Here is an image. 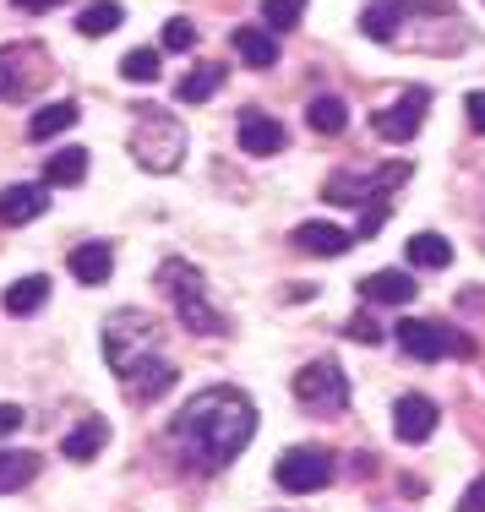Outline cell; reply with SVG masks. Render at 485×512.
Here are the masks:
<instances>
[{"label":"cell","instance_id":"83f0119b","mask_svg":"<svg viewBox=\"0 0 485 512\" xmlns=\"http://www.w3.org/2000/svg\"><path fill=\"white\" fill-rule=\"evenodd\" d=\"M159 50H126L120 55V77L126 82H159Z\"/></svg>","mask_w":485,"mask_h":512},{"label":"cell","instance_id":"1f68e13d","mask_svg":"<svg viewBox=\"0 0 485 512\" xmlns=\"http://www.w3.org/2000/svg\"><path fill=\"white\" fill-rule=\"evenodd\" d=\"M197 44V28H191L186 17H169L164 22V50H191Z\"/></svg>","mask_w":485,"mask_h":512},{"label":"cell","instance_id":"7c38bea8","mask_svg":"<svg viewBox=\"0 0 485 512\" xmlns=\"http://www.w3.org/2000/svg\"><path fill=\"white\" fill-rule=\"evenodd\" d=\"M360 300H377V306H409L415 300V278L404 267H382V273L360 278Z\"/></svg>","mask_w":485,"mask_h":512},{"label":"cell","instance_id":"d590c367","mask_svg":"<svg viewBox=\"0 0 485 512\" xmlns=\"http://www.w3.org/2000/svg\"><path fill=\"white\" fill-rule=\"evenodd\" d=\"M464 109H469V126H475V131H485V88H480V93H469V99H464Z\"/></svg>","mask_w":485,"mask_h":512},{"label":"cell","instance_id":"484cf974","mask_svg":"<svg viewBox=\"0 0 485 512\" xmlns=\"http://www.w3.org/2000/svg\"><path fill=\"white\" fill-rule=\"evenodd\" d=\"M453 262V246H447V235H409V267H426V273H436V267Z\"/></svg>","mask_w":485,"mask_h":512},{"label":"cell","instance_id":"3957f363","mask_svg":"<svg viewBox=\"0 0 485 512\" xmlns=\"http://www.w3.org/2000/svg\"><path fill=\"white\" fill-rule=\"evenodd\" d=\"M159 349V322L153 316H142V311H115L104 322V360H109V371L126 382L131 371H137L142 360Z\"/></svg>","mask_w":485,"mask_h":512},{"label":"cell","instance_id":"e575fe53","mask_svg":"<svg viewBox=\"0 0 485 512\" xmlns=\"http://www.w3.org/2000/svg\"><path fill=\"white\" fill-rule=\"evenodd\" d=\"M458 507H464V512H485V474H480V480H469V491L458 496Z\"/></svg>","mask_w":485,"mask_h":512},{"label":"cell","instance_id":"8992f818","mask_svg":"<svg viewBox=\"0 0 485 512\" xmlns=\"http://www.w3.org/2000/svg\"><path fill=\"white\" fill-rule=\"evenodd\" d=\"M50 60L39 44H6L0 50V99H28L33 88H44Z\"/></svg>","mask_w":485,"mask_h":512},{"label":"cell","instance_id":"6da1fadb","mask_svg":"<svg viewBox=\"0 0 485 512\" xmlns=\"http://www.w3.org/2000/svg\"><path fill=\"white\" fill-rule=\"evenodd\" d=\"M251 436H257V404H251V393H240V387H202V393H191V404L175 409V420H169V442H175L180 458L202 474L229 469V463L251 447Z\"/></svg>","mask_w":485,"mask_h":512},{"label":"cell","instance_id":"52a82bcc","mask_svg":"<svg viewBox=\"0 0 485 512\" xmlns=\"http://www.w3.org/2000/svg\"><path fill=\"white\" fill-rule=\"evenodd\" d=\"M278 485L284 491H295V496H306V491H322L327 480H333V458L322 453V447H289V453H278Z\"/></svg>","mask_w":485,"mask_h":512},{"label":"cell","instance_id":"9c48e42d","mask_svg":"<svg viewBox=\"0 0 485 512\" xmlns=\"http://www.w3.org/2000/svg\"><path fill=\"white\" fill-rule=\"evenodd\" d=\"M426 104H431V93L426 88H409L398 104H387V109H377V131L387 142H409L420 131V120H426Z\"/></svg>","mask_w":485,"mask_h":512},{"label":"cell","instance_id":"d4e9b609","mask_svg":"<svg viewBox=\"0 0 485 512\" xmlns=\"http://www.w3.org/2000/svg\"><path fill=\"white\" fill-rule=\"evenodd\" d=\"M120 22H126V11H120L115 0H93V6H82L77 33H82V39H104V33H115Z\"/></svg>","mask_w":485,"mask_h":512},{"label":"cell","instance_id":"4fadbf2b","mask_svg":"<svg viewBox=\"0 0 485 512\" xmlns=\"http://www.w3.org/2000/svg\"><path fill=\"white\" fill-rule=\"evenodd\" d=\"M240 148H246L251 158H273L278 148H284V126H278L273 115L246 109V115H240Z\"/></svg>","mask_w":485,"mask_h":512},{"label":"cell","instance_id":"2e32d148","mask_svg":"<svg viewBox=\"0 0 485 512\" xmlns=\"http://www.w3.org/2000/svg\"><path fill=\"white\" fill-rule=\"evenodd\" d=\"M109 273H115V251H109L104 240H88V246L71 251V278H77V284H104Z\"/></svg>","mask_w":485,"mask_h":512},{"label":"cell","instance_id":"5bb4252c","mask_svg":"<svg viewBox=\"0 0 485 512\" xmlns=\"http://www.w3.org/2000/svg\"><path fill=\"white\" fill-rule=\"evenodd\" d=\"M44 207H50L44 186H6L0 191V224H33Z\"/></svg>","mask_w":485,"mask_h":512},{"label":"cell","instance_id":"f1b7e54d","mask_svg":"<svg viewBox=\"0 0 485 512\" xmlns=\"http://www.w3.org/2000/svg\"><path fill=\"white\" fill-rule=\"evenodd\" d=\"M300 17H306V0H262V22H268L273 33L300 28Z\"/></svg>","mask_w":485,"mask_h":512},{"label":"cell","instance_id":"d6a6232c","mask_svg":"<svg viewBox=\"0 0 485 512\" xmlns=\"http://www.w3.org/2000/svg\"><path fill=\"white\" fill-rule=\"evenodd\" d=\"M382 224H387V202H382V197H371V207H360V229H355V235H360V240H371Z\"/></svg>","mask_w":485,"mask_h":512},{"label":"cell","instance_id":"ba28073f","mask_svg":"<svg viewBox=\"0 0 485 512\" xmlns=\"http://www.w3.org/2000/svg\"><path fill=\"white\" fill-rule=\"evenodd\" d=\"M398 344L409 349L415 360H442V355H475V344L436 322H398Z\"/></svg>","mask_w":485,"mask_h":512},{"label":"cell","instance_id":"ac0fdd59","mask_svg":"<svg viewBox=\"0 0 485 512\" xmlns=\"http://www.w3.org/2000/svg\"><path fill=\"white\" fill-rule=\"evenodd\" d=\"M235 55L246 60V66H257V71H268L273 60H278V39H273V28H235Z\"/></svg>","mask_w":485,"mask_h":512},{"label":"cell","instance_id":"cb8c5ba5","mask_svg":"<svg viewBox=\"0 0 485 512\" xmlns=\"http://www.w3.org/2000/svg\"><path fill=\"white\" fill-rule=\"evenodd\" d=\"M39 474V453H22V447H0V496L28 485Z\"/></svg>","mask_w":485,"mask_h":512},{"label":"cell","instance_id":"4316f807","mask_svg":"<svg viewBox=\"0 0 485 512\" xmlns=\"http://www.w3.org/2000/svg\"><path fill=\"white\" fill-rule=\"evenodd\" d=\"M71 126H77V104H44L39 115L28 120V137L44 142V137H60V131H71Z\"/></svg>","mask_w":485,"mask_h":512},{"label":"cell","instance_id":"5b68a950","mask_svg":"<svg viewBox=\"0 0 485 512\" xmlns=\"http://www.w3.org/2000/svg\"><path fill=\"white\" fill-rule=\"evenodd\" d=\"M295 398L317 414H344L349 409V382L333 360H311L295 371Z\"/></svg>","mask_w":485,"mask_h":512},{"label":"cell","instance_id":"8d00e7d4","mask_svg":"<svg viewBox=\"0 0 485 512\" xmlns=\"http://www.w3.org/2000/svg\"><path fill=\"white\" fill-rule=\"evenodd\" d=\"M22 420H28V414H22L17 404H0V436H11V431H17Z\"/></svg>","mask_w":485,"mask_h":512},{"label":"cell","instance_id":"8fae6325","mask_svg":"<svg viewBox=\"0 0 485 512\" xmlns=\"http://www.w3.org/2000/svg\"><path fill=\"white\" fill-rule=\"evenodd\" d=\"M393 431L404 436V442H426V436L436 431V404L420 393H404L393 404Z\"/></svg>","mask_w":485,"mask_h":512},{"label":"cell","instance_id":"4dcf8cb0","mask_svg":"<svg viewBox=\"0 0 485 512\" xmlns=\"http://www.w3.org/2000/svg\"><path fill=\"white\" fill-rule=\"evenodd\" d=\"M404 180H409V164H404V158H393V164H382L377 175H371V197H382V202H387L398 186H404Z\"/></svg>","mask_w":485,"mask_h":512},{"label":"cell","instance_id":"d6986e66","mask_svg":"<svg viewBox=\"0 0 485 512\" xmlns=\"http://www.w3.org/2000/svg\"><path fill=\"white\" fill-rule=\"evenodd\" d=\"M175 376H180V371H175L169 360H142L137 371L126 376V387H131L137 398H164L169 387H175Z\"/></svg>","mask_w":485,"mask_h":512},{"label":"cell","instance_id":"ffe728a7","mask_svg":"<svg viewBox=\"0 0 485 512\" xmlns=\"http://www.w3.org/2000/svg\"><path fill=\"white\" fill-rule=\"evenodd\" d=\"M104 442H109V425H104V420H82L77 431L60 442V453H66L71 463H93V458L104 453Z\"/></svg>","mask_w":485,"mask_h":512},{"label":"cell","instance_id":"603a6c76","mask_svg":"<svg viewBox=\"0 0 485 512\" xmlns=\"http://www.w3.org/2000/svg\"><path fill=\"white\" fill-rule=\"evenodd\" d=\"M224 88V66L218 60H208V66H191L186 77H180V104H202V99H213V93Z\"/></svg>","mask_w":485,"mask_h":512},{"label":"cell","instance_id":"7a4b0ae2","mask_svg":"<svg viewBox=\"0 0 485 512\" xmlns=\"http://www.w3.org/2000/svg\"><path fill=\"white\" fill-rule=\"evenodd\" d=\"M159 284H164V295L175 300L180 322H186L191 333H202V338H224V333H229L224 311H218L213 300H208V284H202L197 267H186V262H164V267H159Z\"/></svg>","mask_w":485,"mask_h":512},{"label":"cell","instance_id":"9a60e30c","mask_svg":"<svg viewBox=\"0 0 485 512\" xmlns=\"http://www.w3.org/2000/svg\"><path fill=\"white\" fill-rule=\"evenodd\" d=\"M409 11V0H371L366 11H360V33L377 44H393L398 39V17Z\"/></svg>","mask_w":485,"mask_h":512},{"label":"cell","instance_id":"7402d4cb","mask_svg":"<svg viewBox=\"0 0 485 512\" xmlns=\"http://www.w3.org/2000/svg\"><path fill=\"white\" fill-rule=\"evenodd\" d=\"M82 175H88V153L82 148H60L44 158V186H82Z\"/></svg>","mask_w":485,"mask_h":512},{"label":"cell","instance_id":"74e56055","mask_svg":"<svg viewBox=\"0 0 485 512\" xmlns=\"http://www.w3.org/2000/svg\"><path fill=\"white\" fill-rule=\"evenodd\" d=\"M22 11H50V6H60V0H17Z\"/></svg>","mask_w":485,"mask_h":512},{"label":"cell","instance_id":"e0dca14e","mask_svg":"<svg viewBox=\"0 0 485 512\" xmlns=\"http://www.w3.org/2000/svg\"><path fill=\"white\" fill-rule=\"evenodd\" d=\"M44 300H50V278H44V273H28V278H17V284H6L0 306H6L11 316H33Z\"/></svg>","mask_w":485,"mask_h":512},{"label":"cell","instance_id":"836d02e7","mask_svg":"<svg viewBox=\"0 0 485 512\" xmlns=\"http://www.w3.org/2000/svg\"><path fill=\"white\" fill-rule=\"evenodd\" d=\"M344 333L355 338V344H382V327H377V322H366V316H355V322H349Z\"/></svg>","mask_w":485,"mask_h":512},{"label":"cell","instance_id":"30bf717a","mask_svg":"<svg viewBox=\"0 0 485 512\" xmlns=\"http://www.w3.org/2000/svg\"><path fill=\"white\" fill-rule=\"evenodd\" d=\"M355 240H360L355 229H338V224H327V218H311V224L295 229V246L306 256H344Z\"/></svg>","mask_w":485,"mask_h":512},{"label":"cell","instance_id":"f546056e","mask_svg":"<svg viewBox=\"0 0 485 512\" xmlns=\"http://www.w3.org/2000/svg\"><path fill=\"white\" fill-rule=\"evenodd\" d=\"M366 197H371V180H360V175H333L327 180V202H360L366 207Z\"/></svg>","mask_w":485,"mask_h":512},{"label":"cell","instance_id":"44dd1931","mask_svg":"<svg viewBox=\"0 0 485 512\" xmlns=\"http://www.w3.org/2000/svg\"><path fill=\"white\" fill-rule=\"evenodd\" d=\"M306 126L317 131V137H338V131L349 126V109H344V99H333V93H317V99L306 104Z\"/></svg>","mask_w":485,"mask_h":512},{"label":"cell","instance_id":"277c9868","mask_svg":"<svg viewBox=\"0 0 485 512\" xmlns=\"http://www.w3.org/2000/svg\"><path fill=\"white\" fill-rule=\"evenodd\" d=\"M131 158H137L142 169H153V175L180 169V158H186V126L169 120V115H148L137 126V137H131Z\"/></svg>","mask_w":485,"mask_h":512}]
</instances>
